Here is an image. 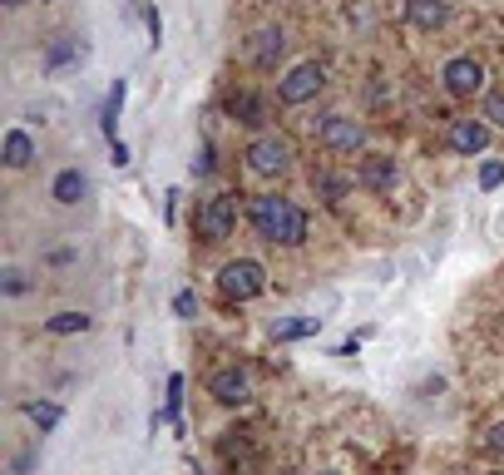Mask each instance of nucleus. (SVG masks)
I'll use <instances>...</instances> for the list:
<instances>
[{"label":"nucleus","instance_id":"f257e3e1","mask_svg":"<svg viewBox=\"0 0 504 475\" xmlns=\"http://www.w3.org/2000/svg\"><path fill=\"white\" fill-rule=\"evenodd\" d=\"M247 218H252V228H257V238H267V242H282V248L307 242V214L282 194H257L247 204Z\"/></svg>","mask_w":504,"mask_h":475},{"label":"nucleus","instance_id":"f03ea898","mask_svg":"<svg viewBox=\"0 0 504 475\" xmlns=\"http://www.w3.org/2000/svg\"><path fill=\"white\" fill-rule=\"evenodd\" d=\"M243 158H247V168L257 178H277V174H287V168H292V158H297V154H292V139H282V134H257V139L247 144Z\"/></svg>","mask_w":504,"mask_h":475},{"label":"nucleus","instance_id":"7ed1b4c3","mask_svg":"<svg viewBox=\"0 0 504 475\" xmlns=\"http://www.w3.org/2000/svg\"><path fill=\"white\" fill-rule=\"evenodd\" d=\"M218 288H223V298H233V302H252V298L267 292V272H262V262L238 258L218 272Z\"/></svg>","mask_w":504,"mask_h":475},{"label":"nucleus","instance_id":"20e7f679","mask_svg":"<svg viewBox=\"0 0 504 475\" xmlns=\"http://www.w3.org/2000/svg\"><path fill=\"white\" fill-rule=\"evenodd\" d=\"M238 228V194H213L198 208V238L203 242H228Z\"/></svg>","mask_w":504,"mask_h":475},{"label":"nucleus","instance_id":"39448f33","mask_svg":"<svg viewBox=\"0 0 504 475\" xmlns=\"http://www.w3.org/2000/svg\"><path fill=\"white\" fill-rule=\"evenodd\" d=\"M312 134H317L327 149H336V154H356L366 144V124L346 119V114H327L322 124H312Z\"/></svg>","mask_w":504,"mask_h":475},{"label":"nucleus","instance_id":"423d86ee","mask_svg":"<svg viewBox=\"0 0 504 475\" xmlns=\"http://www.w3.org/2000/svg\"><path fill=\"white\" fill-rule=\"evenodd\" d=\"M322 84H327V70H322L317 60H307V65H297L287 80H277V100L282 104H307V100H317Z\"/></svg>","mask_w":504,"mask_h":475},{"label":"nucleus","instance_id":"0eeeda50","mask_svg":"<svg viewBox=\"0 0 504 475\" xmlns=\"http://www.w3.org/2000/svg\"><path fill=\"white\" fill-rule=\"evenodd\" d=\"M440 80H445V90L455 94V100H470V94L485 90V65H480V60H470V55H455V60H445Z\"/></svg>","mask_w":504,"mask_h":475},{"label":"nucleus","instance_id":"6e6552de","mask_svg":"<svg viewBox=\"0 0 504 475\" xmlns=\"http://www.w3.org/2000/svg\"><path fill=\"white\" fill-rule=\"evenodd\" d=\"M247 55H252V65H257V70H277L282 55H287V30H282V25H262L257 35H252Z\"/></svg>","mask_w":504,"mask_h":475},{"label":"nucleus","instance_id":"1a4fd4ad","mask_svg":"<svg viewBox=\"0 0 504 475\" xmlns=\"http://www.w3.org/2000/svg\"><path fill=\"white\" fill-rule=\"evenodd\" d=\"M356 184L371 188V194H391V188L401 184V164H396L391 154H371V158H361V174H356Z\"/></svg>","mask_w":504,"mask_h":475},{"label":"nucleus","instance_id":"9d476101","mask_svg":"<svg viewBox=\"0 0 504 475\" xmlns=\"http://www.w3.org/2000/svg\"><path fill=\"white\" fill-rule=\"evenodd\" d=\"M208 392L223 401V406H247V401H252V382H247V372H238V366H223V372H213Z\"/></svg>","mask_w":504,"mask_h":475},{"label":"nucleus","instance_id":"9b49d317","mask_svg":"<svg viewBox=\"0 0 504 475\" xmlns=\"http://www.w3.org/2000/svg\"><path fill=\"white\" fill-rule=\"evenodd\" d=\"M450 149L455 154H485L490 149V124L485 119H455L450 124Z\"/></svg>","mask_w":504,"mask_h":475},{"label":"nucleus","instance_id":"f8f14e48","mask_svg":"<svg viewBox=\"0 0 504 475\" xmlns=\"http://www.w3.org/2000/svg\"><path fill=\"white\" fill-rule=\"evenodd\" d=\"M322 332V317H272L267 337L272 342H302V337H317Z\"/></svg>","mask_w":504,"mask_h":475},{"label":"nucleus","instance_id":"ddd939ff","mask_svg":"<svg viewBox=\"0 0 504 475\" xmlns=\"http://www.w3.org/2000/svg\"><path fill=\"white\" fill-rule=\"evenodd\" d=\"M406 20L415 30H440L450 20V5L445 0H406Z\"/></svg>","mask_w":504,"mask_h":475},{"label":"nucleus","instance_id":"4468645a","mask_svg":"<svg viewBox=\"0 0 504 475\" xmlns=\"http://www.w3.org/2000/svg\"><path fill=\"white\" fill-rule=\"evenodd\" d=\"M79 60H84V45L75 35H60L45 45V75H60L65 65H79Z\"/></svg>","mask_w":504,"mask_h":475},{"label":"nucleus","instance_id":"2eb2a0df","mask_svg":"<svg viewBox=\"0 0 504 475\" xmlns=\"http://www.w3.org/2000/svg\"><path fill=\"white\" fill-rule=\"evenodd\" d=\"M228 114H233L238 124H247V129H262V124H267V104H262L252 90H238L233 100H228Z\"/></svg>","mask_w":504,"mask_h":475},{"label":"nucleus","instance_id":"dca6fc26","mask_svg":"<svg viewBox=\"0 0 504 475\" xmlns=\"http://www.w3.org/2000/svg\"><path fill=\"white\" fill-rule=\"evenodd\" d=\"M84 194H89V178H84L79 168H65V174H55V184H50V198L65 204V208L84 204Z\"/></svg>","mask_w":504,"mask_h":475},{"label":"nucleus","instance_id":"f3484780","mask_svg":"<svg viewBox=\"0 0 504 475\" xmlns=\"http://www.w3.org/2000/svg\"><path fill=\"white\" fill-rule=\"evenodd\" d=\"M124 94H129V84L114 80V84H109V100H104V109H99V129H104V139H109V144H119V109H124Z\"/></svg>","mask_w":504,"mask_h":475},{"label":"nucleus","instance_id":"a211bd4d","mask_svg":"<svg viewBox=\"0 0 504 475\" xmlns=\"http://www.w3.org/2000/svg\"><path fill=\"white\" fill-rule=\"evenodd\" d=\"M312 188H317L322 204H341V198L351 194V178H346V174H331V168H322V174H312Z\"/></svg>","mask_w":504,"mask_h":475},{"label":"nucleus","instance_id":"6ab92c4d","mask_svg":"<svg viewBox=\"0 0 504 475\" xmlns=\"http://www.w3.org/2000/svg\"><path fill=\"white\" fill-rule=\"evenodd\" d=\"M5 164L10 168H30V164H35V139H30L25 129H10L5 134Z\"/></svg>","mask_w":504,"mask_h":475},{"label":"nucleus","instance_id":"aec40b11","mask_svg":"<svg viewBox=\"0 0 504 475\" xmlns=\"http://www.w3.org/2000/svg\"><path fill=\"white\" fill-rule=\"evenodd\" d=\"M45 332H55V337H75V332H89V317L84 312H55L45 322Z\"/></svg>","mask_w":504,"mask_h":475},{"label":"nucleus","instance_id":"412c9836","mask_svg":"<svg viewBox=\"0 0 504 475\" xmlns=\"http://www.w3.org/2000/svg\"><path fill=\"white\" fill-rule=\"evenodd\" d=\"M25 416L35 421L40 431H55V426H60V416H65V411H60L55 401H30V406H25Z\"/></svg>","mask_w":504,"mask_h":475},{"label":"nucleus","instance_id":"4be33fe9","mask_svg":"<svg viewBox=\"0 0 504 475\" xmlns=\"http://www.w3.org/2000/svg\"><path fill=\"white\" fill-rule=\"evenodd\" d=\"M0 288H5L10 298H20V292H30V278L20 268H5V272H0Z\"/></svg>","mask_w":504,"mask_h":475},{"label":"nucleus","instance_id":"5701e85b","mask_svg":"<svg viewBox=\"0 0 504 475\" xmlns=\"http://www.w3.org/2000/svg\"><path fill=\"white\" fill-rule=\"evenodd\" d=\"M504 184V164L499 158H485V164H480V188H499Z\"/></svg>","mask_w":504,"mask_h":475},{"label":"nucleus","instance_id":"b1692460","mask_svg":"<svg viewBox=\"0 0 504 475\" xmlns=\"http://www.w3.org/2000/svg\"><path fill=\"white\" fill-rule=\"evenodd\" d=\"M173 312L183 317V322H193V317H198V292H193V288H183V292L173 298Z\"/></svg>","mask_w":504,"mask_h":475},{"label":"nucleus","instance_id":"393cba45","mask_svg":"<svg viewBox=\"0 0 504 475\" xmlns=\"http://www.w3.org/2000/svg\"><path fill=\"white\" fill-rule=\"evenodd\" d=\"M480 119H485V124H499V129H504V94H485V109H480Z\"/></svg>","mask_w":504,"mask_h":475},{"label":"nucleus","instance_id":"a878e982","mask_svg":"<svg viewBox=\"0 0 504 475\" xmlns=\"http://www.w3.org/2000/svg\"><path fill=\"white\" fill-rule=\"evenodd\" d=\"M213 168H218V164H213V144H198V158H193V174H198V178H208V174H213Z\"/></svg>","mask_w":504,"mask_h":475},{"label":"nucleus","instance_id":"bb28decb","mask_svg":"<svg viewBox=\"0 0 504 475\" xmlns=\"http://www.w3.org/2000/svg\"><path fill=\"white\" fill-rule=\"evenodd\" d=\"M139 15L149 20V35H154V45H159V40H163V20H159V10H154V5H144V0H139Z\"/></svg>","mask_w":504,"mask_h":475},{"label":"nucleus","instance_id":"cd10ccee","mask_svg":"<svg viewBox=\"0 0 504 475\" xmlns=\"http://www.w3.org/2000/svg\"><path fill=\"white\" fill-rule=\"evenodd\" d=\"M485 446H490V451H495V456H504V421H495V426H490Z\"/></svg>","mask_w":504,"mask_h":475},{"label":"nucleus","instance_id":"c85d7f7f","mask_svg":"<svg viewBox=\"0 0 504 475\" xmlns=\"http://www.w3.org/2000/svg\"><path fill=\"white\" fill-rule=\"evenodd\" d=\"M109 154H114V164H119V168L129 164V144H124V139H119V144H109Z\"/></svg>","mask_w":504,"mask_h":475},{"label":"nucleus","instance_id":"c756f323","mask_svg":"<svg viewBox=\"0 0 504 475\" xmlns=\"http://www.w3.org/2000/svg\"><path fill=\"white\" fill-rule=\"evenodd\" d=\"M30 461H35V456H15V466H10V475H25V470H30Z\"/></svg>","mask_w":504,"mask_h":475},{"label":"nucleus","instance_id":"7c9ffc66","mask_svg":"<svg viewBox=\"0 0 504 475\" xmlns=\"http://www.w3.org/2000/svg\"><path fill=\"white\" fill-rule=\"evenodd\" d=\"M5 5H25V0H5Z\"/></svg>","mask_w":504,"mask_h":475},{"label":"nucleus","instance_id":"2f4dec72","mask_svg":"<svg viewBox=\"0 0 504 475\" xmlns=\"http://www.w3.org/2000/svg\"><path fill=\"white\" fill-rule=\"evenodd\" d=\"M317 475H336V470H317Z\"/></svg>","mask_w":504,"mask_h":475},{"label":"nucleus","instance_id":"473e14b6","mask_svg":"<svg viewBox=\"0 0 504 475\" xmlns=\"http://www.w3.org/2000/svg\"><path fill=\"white\" fill-rule=\"evenodd\" d=\"M282 475H297V470H282Z\"/></svg>","mask_w":504,"mask_h":475},{"label":"nucleus","instance_id":"72a5a7b5","mask_svg":"<svg viewBox=\"0 0 504 475\" xmlns=\"http://www.w3.org/2000/svg\"><path fill=\"white\" fill-rule=\"evenodd\" d=\"M495 475H499V470H495Z\"/></svg>","mask_w":504,"mask_h":475}]
</instances>
